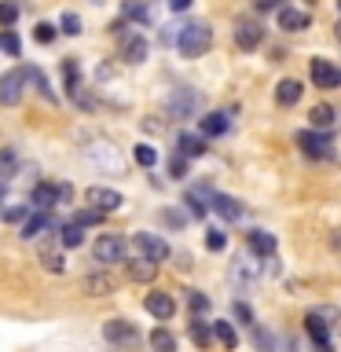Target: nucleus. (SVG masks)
I'll return each mask as SVG.
<instances>
[{"label": "nucleus", "instance_id": "nucleus-1", "mask_svg": "<svg viewBox=\"0 0 341 352\" xmlns=\"http://www.w3.org/2000/svg\"><path fill=\"white\" fill-rule=\"evenodd\" d=\"M173 44L184 59H198V55H206L209 44H213V30H209V22H187V26H180Z\"/></svg>", "mask_w": 341, "mask_h": 352}, {"label": "nucleus", "instance_id": "nucleus-2", "mask_svg": "<svg viewBox=\"0 0 341 352\" xmlns=\"http://www.w3.org/2000/svg\"><path fill=\"white\" fill-rule=\"evenodd\" d=\"M74 198V187L70 184H37L30 191V209L33 213H48L55 206H66Z\"/></svg>", "mask_w": 341, "mask_h": 352}, {"label": "nucleus", "instance_id": "nucleus-3", "mask_svg": "<svg viewBox=\"0 0 341 352\" xmlns=\"http://www.w3.org/2000/svg\"><path fill=\"white\" fill-rule=\"evenodd\" d=\"M103 338L110 341V345H118V349H132L140 341V330L129 323V319H107L103 323Z\"/></svg>", "mask_w": 341, "mask_h": 352}, {"label": "nucleus", "instance_id": "nucleus-4", "mask_svg": "<svg viewBox=\"0 0 341 352\" xmlns=\"http://www.w3.org/2000/svg\"><path fill=\"white\" fill-rule=\"evenodd\" d=\"M165 107H169L173 118H195L198 107H202V96H198L195 88H173V96Z\"/></svg>", "mask_w": 341, "mask_h": 352}, {"label": "nucleus", "instance_id": "nucleus-5", "mask_svg": "<svg viewBox=\"0 0 341 352\" xmlns=\"http://www.w3.org/2000/svg\"><path fill=\"white\" fill-rule=\"evenodd\" d=\"M26 96V70H8L0 77V103L4 107H19Z\"/></svg>", "mask_w": 341, "mask_h": 352}, {"label": "nucleus", "instance_id": "nucleus-6", "mask_svg": "<svg viewBox=\"0 0 341 352\" xmlns=\"http://www.w3.org/2000/svg\"><path fill=\"white\" fill-rule=\"evenodd\" d=\"M92 253H96L99 264H121L125 261V239L121 235H99Z\"/></svg>", "mask_w": 341, "mask_h": 352}, {"label": "nucleus", "instance_id": "nucleus-7", "mask_svg": "<svg viewBox=\"0 0 341 352\" xmlns=\"http://www.w3.org/2000/svg\"><path fill=\"white\" fill-rule=\"evenodd\" d=\"M308 74H312V85L316 88H341V66H334L330 59H312L308 63Z\"/></svg>", "mask_w": 341, "mask_h": 352}, {"label": "nucleus", "instance_id": "nucleus-8", "mask_svg": "<svg viewBox=\"0 0 341 352\" xmlns=\"http://www.w3.org/2000/svg\"><path fill=\"white\" fill-rule=\"evenodd\" d=\"M85 202L107 217V213H114V209L125 206V198H121L114 187H88V191H85Z\"/></svg>", "mask_w": 341, "mask_h": 352}, {"label": "nucleus", "instance_id": "nucleus-9", "mask_svg": "<svg viewBox=\"0 0 341 352\" xmlns=\"http://www.w3.org/2000/svg\"><path fill=\"white\" fill-rule=\"evenodd\" d=\"M136 250H140V257H147L154 264H162L165 257H169V242H165L162 235H151V231H140L136 235Z\"/></svg>", "mask_w": 341, "mask_h": 352}, {"label": "nucleus", "instance_id": "nucleus-10", "mask_svg": "<svg viewBox=\"0 0 341 352\" xmlns=\"http://www.w3.org/2000/svg\"><path fill=\"white\" fill-rule=\"evenodd\" d=\"M297 143H301V151L312 154V158H327V154H330V140L323 136V132H316V129L297 132Z\"/></svg>", "mask_w": 341, "mask_h": 352}, {"label": "nucleus", "instance_id": "nucleus-11", "mask_svg": "<svg viewBox=\"0 0 341 352\" xmlns=\"http://www.w3.org/2000/svg\"><path fill=\"white\" fill-rule=\"evenodd\" d=\"M143 308L154 316V319H173V312H176V301L169 294H162V290H154V294H147V301H143Z\"/></svg>", "mask_w": 341, "mask_h": 352}, {"label": "nucleus", "instance_id": "nucleus-12", "mask_svg": "<svg viewBox=\"0 0 341 352\" xmlns=\"http://www.w3.org/2000/svg\"><path fill=\"white\" fill-rule=\"evenodd\" d=\"M85 294H92V297H107V294H114V275H107V272H88L85 275Z\"/></svg>", "mask_w": 341, "mask_h": 352}, {"label": "nucleus", "instance_id": "nucleus-13", "mask_svg": "<svg viewBox=\"0 0 341 352\" xmlns=\"http://www.w3.org/2000/svg\"><path fill=\"white\" fill-rule=\"evenodd\" d=\"M209 206H213V213H220L224 220H242V213H246L239 198H231V195H217V191H213V198H209Z\"/></svg>", "mask_w": 341, "mask_h": 352}, {"label": "nucleus", "instance_id": "nucleus-14", "mask_svg": "<svg viewBox=\"0 0 341 352\" xmlns=\"http://www.w3.org/2000/svg\"><path fill=\"white\" fill-rule=\"evenodd\" d=\"M261 37H264V33H261L257 22H239V26H235V44L242 52H253L261 44Z\"/></svg>", "mask_w": 341, "mask_h": 352}, {"label": "nucleus", "instance_id": "nucleus-15", "mask_svg": "<svg viewBox=\"0 0 341 352\" xmlns=\"http://www.w3.org/2000/svg\"><path fill=\"white\" fill-rule=\"evenodd\" d=\"M176 154H184V158H202V154H206V136L180 132V140H176Z\"/></svg>", "mask_w": 341, "mask_h": 352}, {"label": "nucleus", "instance_id": "nucleus-16", "mask_svg": "<svg viewBox=\"0 0 341 352\" xmlns=\"http://www.w3.org/2000/svg\"><path fill=\"white\" fill-rule=\"evenodd\" d=\"M121 59L132 63V66H140L143 59H147V41H143V37H125V44H121Z\"/></svg>", "mask_w": 341, "mask_h": 352}, {"label": "nucleus", "instance_id": "nucleus-17", "mask_svg": "<svg viewBox=\"0 0 341 352\" xmlns=\"http://www.w3.org/2000/svg\"><path fill=\"white\" fill-rule=\"evenodd\" d=\"M228 125H231V118L224 114V110H213V114L202 118V136H206V140H209V136H224Z\"/></svg>", "mask_w": 341, "mask_h": 352}, {"label": "nucleus", "instance_id": "nucleus-18", "mask_svg": "<svg viewBox=\"0 0 341 352\" xmlns=\"http://www.w3.org/2000/svg\"><path fill=\"white\" fill-rule=\"evenodd\" d=\"M275 235H268V231H250V253H257V257H272L275 253Z\"/></svg>", "mask_w": 341, "mask_h": 352}, {"label": "nucleus", "instance_id": "nucleus-19", "mask_svg": "<svg viewBox=\"0 0 341 352\" xmlns=\"http://www.w3.org/2000/svg\"><path fill=\"white\" fill-rule=\"evenodd\" d=\"M154 275H158V264H154V261H147V257L129 261V279H136V283H151Z\"/></svg>", "mask_w": 341, "mask_h": 352}, {"label": "nucleus", "instance_id": "nucleus-20", "mask_svg": "<svg viewBox=\"0 0 341 352\" xmlns=\"http://www.w3.org/2000/svg\"><path fill=\"white\" fill-rule=\"evenodd\" d=\"M279 26L297 33V30L308 26V15H305V11H297V8H279Z\"/></svg>", "mask_w": 341, "mask_h": 352}, {"label": "nucleus", "instance_id": "nucleus-21", "mask_svg": "<svg viewBox=\"0 0 341 352\" xmlns=\"http://www.w3.org/2000/svg\"><path fill=\"white\" fill-rule=\"evenodd\" d=\"M301 81H290V77H286V81H279V88H275V99H279L283 107H294L297 99H301Z\"/></svg>", "mask_w": 341, "mask_h": 352}, {"label": "nucleus", "instance_id": "nucleus-22", "mask_svg": "<svg viewBox=\"0 0 341 352\" xmlns=\"http://www.w3.org/2000/svg\"><path fill=\"white\" fill-rule=\"evenodd\" d=\"M55 235H59V246L74 250V246H81V242H85V228H77V224H59V228H55Z\"/></svg>", "mask_w": 341, "mask_h": 352}, {"label": "nucleus", "instance_id": "nucleus-23", "mask_svg": "<svg viewBox=\"0 0 341 352\" xmlns=\"http://www.w3.org/2000/svg\"><path fill=\"white\" fill-rule=\"evenodd\" d=\"M308 118H312V129L316 132H323V129H330L338 121V110L327 107V103H319V107H312V114H308Z\"/></svg>", "mask_w": 341, "mask_h": 352}, {"label": "nucleus", "instance_id": "nucleus-24", "mask_svg": "<svg viewBox=\"0 0 341 352\" xmlns=\"http://www.w3.org/2000/svg\"><path fill=\"white\" fill-rule=\"evenodd\" d=\"M41 264H44L52 275L66 272V257H63V250H55V246H41Z\"/></svg>", "mask_w": 341, "mask_h": 352}, {"label": "nucleus", "instance_id": "nucleus-25", "mask_svg": "<svg viewBox=\"0 0 341 352\" xmlns=\"http://www.w3.org/2000/svg\"><path fill=\"white\" fill-rule=\"evenodd\" d=\"M26 81H30L33 88H37V92H41L44 99H48V103H55V99H59V96H55V92H52V85H48V77H44V74L37 70V66H26Z\"/></svg>", "mask_w": 341, "mask_h": 352}, {"label": "nucleus", "instance_id": "nucleus-26", "mask_svg": "<svg viewBox=\"0 0 341 352\" xmlns=\"http://www.w3.org/2000/svg\"><path fill=\"white\" fill-rule=\"evenodd\" d=\"M44 228H55V224H52V220L44 217V213H33L26 224H22V239H30V242H33V239H41V231H44Z\"/></svg>", "mask_w": 341, "mask_h": 352}, {"label": "nucleus", "instance_id": "nucleus-27", "mask_svg": "<svg viewBox=\"0 0 341 352\" xmlns=\"http://www.w3.org/2000/svg\"><path fill=\"white\" fill-rule=\"evenodd\" d=\"M213 338H217L224 349H235V345H239V334H235V327H231L228 319H220V323H213Z\"/></svg>", "mask_w": 341, "mask_h": 352}, {"label": "nucleus", "instance_id": "nucleus-28", "mask_svg": "<svg viewBox=\"0 0 341 352\" xmlns=\"http://www.w3.org/2000/svg\"><path fill=\"white\" fill-rule=\"evenodd\" d=\"M151 349L154 352H176V338L165 327H158V330H151Z\"/></svg>", "mask_w": 341, "mask_h": 352}, {"label": "nucleus", "instance_id": "nucleus-29", "mask_svg": "<svg viewBox=\"0 0 341 352\" xmlns=\"http://www.w3.org/2000/svg\"><path fill=\"white\" fill-rule=\"evenodd\" d=\"M250 330H253V341H257L261 352H279V341H275L272 330H264V327H257V323H253Z\"/></svg>", "mask_w": 341, "mask_h": 352}, {"label": "nucleus", "instance_id": "nucleus-30", "mask_svg": "<svg viewBox=\"0 0 341 352\" xmlns=\"http://www.w3.org/2000/svg\"><path fill=\"white\" fill-rule=\"evenodd\" d=\"M191 341L198 349H209V341H213V327L202 323V319H195V323H191Z\"/></svg>", "mask_w": 341, "mask_h": 352}, {"label": "nucleus", "instance_id": "nucleus-31", "mask_svg": "<svg viewBox=\"0 0 341 352\" xmlns=\"http://www.w3.org/2000/svg\"><path fill=\"white\" fill-rule=\"evenodd\" d=\"M132 154H136V162L143 165V169H151V165L158 162V151H154L151 143H136V151H132Z\"/></svg>", "mask_w": 341, "mask_h": 352}, {"label": "nucleus", "instance_id": "nucleus-32", "mask_svg": "<svg viewBox=\"0 0 341 352\" xmlns=\"http://www.w3.org/2000/svg\"><path fill=\"white\" fill-rule=\"evenodd\" d=\"M59 30L66 33V37H77V33H81V15H74V11H66V15L59 19Z\"/></svg>", "mask_w": 341, "mask_h": 352}, {"label": "nucleus", "instance_id": "nucleus-33", "mask_svg": "<svg viewBox=\"0 0 341 352\" xmlns=\"http://www.w3.org/2000/svg\"><path fill=\"white\" fill-rule=\"evenodd\" d=\"M224 246H228V235H224V231H220V228H209V231H206V250L220 253Z\"/></svg>", "mask_w": 341, "mask_h": 352}, {"label": "nucleus", "instance_id": "nucleus-34", "mask_svg": "<svg viewBox=\"0 0 341 352\" xmlns=\"http://www.w3.org/2000/svg\"><path fill=\"white\" fill-rule=\"evenodd\" d=\"M0 48H4L8 55H19L22 52V44L15 37V30H0Z\"/></svg>", "mask_w": 341, "mask_h": 352}, {"label": "nucleus", "instance_id": "nucleus-35", "mask_svg": "<svg viewBox=\"0 0 341 352\" xmlns=\"http://www.w3.org/2000/svg\"><path fill=\"white\" fill-rule=\"evenodd\" d=\"M11 173H15V151L4 147V151H0V180H8Z\"/></svg>", "mask_w": 341, "mask_h": 352}, {"label": "nucleus", "instance_id": "nucleus-36", "mask_svg": "<svg viewBox=\"0 0 341 352\" xmlns=\"http://www.w3.org/2000/svg\"><path fill=\"white\" fill-rule=\"evenodd\" d=\"M15 19H19V8L11 4V0H4V4H0V26L11 30V26H15Z\"/></svg>", "mask_w": 341, "mask_h": 352}, {"label": "nucleus", "instance_id": "nucleus-37", "mask_svg": "<svg viewBox=\"0 0 341 352\" xmlns=\"http://www.w3.org/2000/svg\"><path fill=\"white\" fill-rule=\"evenodd\" d=\"M99 220H103V213H99V209H81V213L74 217V224H77V228H92V224H99Z\"/></svg>", "mask_w": 341, "mask_h": 352}, {"label": "nucleus", "instance_id": "nucleus-38", "mask_svg": "<svg viewBox=\"0 0 341 352\" xmlns=\"http://www.w3.org/2000/svg\"><path fill=\"white\" fill-rule=\"evenodd\" d=\"M312 312H316L319 319H323V323H327V327H338V319H341V312H338V308H334V305H323V308H312Z\"/></svg>", "mask_w": 341, "mask_h": 352}, {"label": "nucleus", "instance_id": "nucleus-39", "mask_svg": "<svg viewBox=\"0 0 341 352\" xmlns=\"http://www.w3.org/2000/svg\"><path fill=\"white\" fill-rule=\"evenodd\" d=\"M33 37H37L41 44H52V41H55V26H52V22H37V30H33Z\"/></svg>", "mask_w": 341, "mask_h": 352}, {"label": "nucleus", "instance_id": "nucleus-40", "mask_svg": "<svg viewBox=\"0 0 341 352\" xmlns=\"http://www.w3.org/2000/svg\"><path fill=\"white\" fill-rule=\"evenodd\" d=\"M187 305H191V312H206V308H209V301L198 290H187Z\"/></svg>", "mask_w": 341, "mask_h": 352}, {"label": "nucleus", "instance_id": "nucleus-41", "mask_svg": "<svg viewBox=\"0 0 341 352\" xmlns=\"http://www.w3.org/2000/svg\"><path fill=\"white\" fill-rule=\"evenodd\" d=\"M169 173H173V176H187V158H184V154H173Z\"/></svg>", "mask_w": 341, "mask_h": 352}, {"label": "nucleus", "instance_id": "nucleus-42", "mask_svg": "<svg viewBox=\"0 0 341 352\" xmlns=\"http://www.w3.org/2000/svg\"><path fill=\"white\" fill-rule=\"evenodd\" d=\"M235 316L242 319V323H250V327H253V312H250V308L242 305V301H235Z\"/></svg>", "mask_w": 341, "mask_h": 352}, {"label": "nucleus", "instance_id": "nucleus-43", "mask_svg": "<svg viewBox=\"0 0 341 352\" xmlns=\"http://www.w3.org/2000/svg\"><path fill=\"white\" fill-rule=\"evenodd\" d=\"M22 217H26V206H15V209H8V213H4V220H22Z\"/></svg>", "mask_w": 341, "mask_h": 352}, {"label": "nucleus", "instance_id": "nucleus-44", "mask_svg": "<svg viewBox=\"0 0 341 352\" xmlns=\"http://www.w3.org/2000/svg\"><path fill=\"white\" fill-rule=\"evenodd\" d=\"M169 8L173 11H187V8H191V0H169Z\"/></svg>", "mask_w": 341, "mask_h": 352}, {"label": "nucleus", "instance_id": "nucleus-45", "mask_svg": "<svg viewBox=\"0 0 341 352\" xmlns=\"http://www.w3.org/2000/svg\"><path fill=\"white\" fill-rule=\"evenodd\" d=\"M330 246H334V250H341V231H334V239H330Z\"/></svg>", "mask_w": 341, "mask_h": 352}, {"label": "nucleus", "instance_id": "nucleus-46", "mask_svg": "<svg viewBox=\"0 0 341 352\" xmlns=\"http://www.w3.org/2000/svg\"><path fill=\"white\" fill-rule=\"evenodd\" d=\"M338 41H341V22H338Z\"/></svg>", "mask_w": 341, "mask_h": 352}, {"label": "nucleus", "instance_id": "nucleus-47", "mask_svg": "<svg viewBox=\"0 0 341 352\" xmlns=\"http://www.w3.org/2000/svg\"><path fill=\"white\" fill-rule=\"evenodd\" d=\"M92 4H103V0H92Z\"/></svg>", "mask_w": 341, "mask_h": 352}, {"label": "nucleus", "instance_id": "nucleus-48", "mask_svg": "<svg viewBox=\"0 0 341 352\" xmlns=\"http://www.w3.org/2000/svg\"><path fill=\"white\" fill-rule=\"evenodd\" d=\"M338 8H341V0H338Z\"/></svg>", "mask_w": 341, "mask_h": 352}]
</instances>
